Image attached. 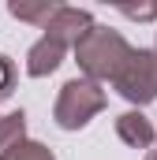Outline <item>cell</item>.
I'll return each instance as SVG.
<instances>
[{
  "instance_id": "cell-1",
  "label": "cell",
  "mask_w": 157,
  "mask_h": 160,
  "mask_svg": "<svg viewBox=\"0 0 157 160\" xmlns=\"http://www.w3.org/2000/svg\"><path fill=\"white\" fill-rule=\"evenodd\" d=\"M127 56H131L127 38L120 30H109V26H94L75 48V63L82 71V78H94V82L116 78L120 67L127 63Z\"/></svg>"
},
{
  "instance_id": "cell-2",
  "label": "cell",
  "mask_w": 157,
  "mask_h": 160,
  "mask_svg": "<svg viewBox=\"0 0 157 160\" xmlns=\"http://www.w3.org/2000/svg\"><path fill=\"white\" fill-rule=\"evenodd\" d=\"M109 97L101 89V82L94 78H71L60 86V97L52 104V119L60 130H82L97 112H105Z\"/></svg>"
},
{
  "instance_id": "cell-3",
  "label": "cell",
  "mask_w": 157,
  "mask_h": 160,
  "mask_svg": "<svg viewBox=\"0 0 157 160\" xmlns=\"http://www.w3.org/2000/svg\"><path fill=\"white\" fill-rule=\"evenodd\" d=\"M112 86L123 101H131L138 108L157 101V52L154 48H131V56L112 78Z\"/></svg>"
},
{
  "instance_id": "cell-4",
  "label": "cell",
  "mask_w": 157,
  "mask_h": 160,
  "mask_svg": "<svg viewBox=\"0 0 157 160\" xmlns=\"http://www.w3.org/2000/svg\"><path fill=\"white\" fill-rule=\"evenodd\" d=\"M94 26H97V22H94L90 11L71 8V4H60V11H56V15L49 19V26H45V38H52L56 45H64V48H78V41L86 38Z\"/></svg>"
},
{
  "instance_id": "cell-5",
  "label": "cell",
  "mask_w": 157,
  "mask_h": 160,
  "mask_svg": "<svg viewBox=\"0 0 157 160\" xmlns=\"http://www.w3.org/2000/svg\"><path fill=\"white\" fill-rule=\"evenodd\" d=\"M64 56H68V48L56 45L52 38L34 41L30 52H26V75H30V78H45V75H52V71L64 63Z\"/></svg>"
},
{
  "instance_id": "cell-6",
  "label": "cell",
  "mask_w": 157,
  "mask_h": 160,
  "mask_svg": "<svg viewBox=\"0 0 157 160\" xmlns=\"http://www.w3.org/2000/svg\"><path fill=\"white\" fill-rule=\"evenodd\" d=\"M116 134H120V142L131 145V149H150L157 142L154 123L146 119L142 112H123V116H116Z\"/></svg>"
},
{
  "instance_id": "cell-7",
  "label": "cell",
  "mask_w": 157,
  "mask_h": 160,
  "mask_svg": "<svg viewBox=\"0 0 157 160\" xmlns=\"http://www.w3.org/2000/svg\"><path fill=\"white\" fill-rule=\"evenodd\" d=\"M60 11V4H52V0H11L8 4V15L11 19H19V22H34V26H49V19Z\"/></svg>"
},
{
  "instance_id": "cell-8",
  "label": "cell",
  "mask_w": 157,
  "mask_h": 160,
  "mask_svg": "<svg viewBox=\"0 0 157 160\" xmlns=\"http://www.w3.org/2000/svg\"><path fill=\"white\" fill-rule=\"evenodd\" d=\"M19 142H26V112H8L0 116V157L8 149H15Z\"/></svg>"
},
{
  "instance_id": "cell-9",
  "label": "cell",
  "mask_w": 157,
  "mask_h": 160,
  "mask_svg": "<svg viewBox=\"0 0 157 160\" xmlns=\"http://www.w3.org/2000/svg\"><path fill=\"white\" fill-rule=\"evenodd\" d=\"M0 160H56V157H52L49 145H41V142H30V138H26V142H19L15 149H8Z\"/></svg>"
},
{
  "instance_id": "cell-10",
  "label": "cell",
  "mask_w": 157,
  "mask_h": 160,
  "mask_svg": "<svg viewBox=\"0 0 157 160\" xmlns=\"http://www.w3.org/2000/svg\"><path fill=\"white\" fill-rule=\"evenodd\" d=\"M123 19H138V22H154L157 19V4H120Z\"/></svg>"
},
{
  "instance_id": "cell-11",
  "label": "cell",
  "mask_w": 157,
  "mask_h": 160,
  "mask_svg": "<svg viewBox=\"0 0 157 160\" xmlns=\"http://www.w3.org/2000/svg\"><path fill=\"white\" fill-rule=\"evenodd\" d=\"M15 93V63L8 56H0V101Z\"/></svg>"
},
{
  "instance_id": "cell-12",
  "label": "cell",
  "mask_w": 157,
  "mask_h": 160,
  "mask_svg": "<svg viewBox=\"0 0 157 160\" xmlns=\"http://www.w3.org/2000/svg\"><path fill=\"white\" fill-rule=\"evenodd\" d=\"M154 52H157V45H154Z\"/></svg>"
}]
</instances>
